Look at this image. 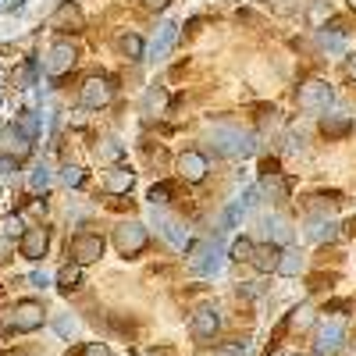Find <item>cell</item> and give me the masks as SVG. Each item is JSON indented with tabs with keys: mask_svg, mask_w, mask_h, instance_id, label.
Segmentation results:
<instances>
[{
	"mask_svg": "<svg viewBox=\"0 0 356 356\" xmlns=\"http://www.w3.org/2000/svg\"><path fill=\"white\" fill-rule=\"evenodd\" d=\"M207 139L218 154L225 157H250L253 154V136L243 129H232V125H211L207 129Z\"/></svg>",
	"mask_w": 356,
	"mask_h": 356,
	"instance_id": "6da1fadb",
	"label": "cell"
},
{
	"mask_svg": "<svg viewBox=\"0 0 356 356\" xmlns=\"http://www.w3.org/2000/svg\"><path fill=\"white\" fill-rule=\"evenodd\" d=\"M146 243H150V235H146V225H139V221H122L114 228V246L122 257H139L146 250Z\"/></svg>",
	"mask_w": 356,
	"mask_h": 356,
	"instance_id": "7a4b0ae2",
	"label": "cell"
},
{
	"mask_svg": "<svg viewBox=\"0 0 356 356\" xmlns=\"http://www.w3.org/2000/svg\"><path fill=\"white\" fill-rule=\"evenodd\" d=\"M68 257H72L79 267L100 260V257H104V235H97V232H79V235H72Z\"/></svg>",
	"mask_w": 356,
	"mask_h": 356,
	"instance_id": "3957f363",
	"label": "cell"
},
{
	"mask_svg": "<svg viewBox=\"0 0 356 356\" xmlns=\"http://www.w3.org/2000/svg\"><path fill=\"white\" fill-rule=\"evenodd\" d=\"M43 321H47V310H43V303H36V300L15 303V310H11V317H8L11 332H36V328H43Z\"/></svg>",
	"mask_w": 356,
	"mask_h": 356,
	"instance_id": "277c9868",
	"label": "cell"
},
{
	"mask_svg": "<svg viewBox=\"0 0 356 356\" xmlns=\"http://www.w3.org/2000/svg\"><path fill=\"white\" fill-rule=\"evenodd\" d=\"M189 267L196 275H221V267H225V250L218 246V239L211 243H200L189 257Z\"/></svg>",
	"mask_w": 356,
	"mask_h": 356,
	"instance_id": "5b68a950",
	"label": "cell"
},
{
	"mask_svg": "<svg viewBox=\"0 0 356 356\" xmlns=\"http://www.w3.org/2000/svg\"><path fill=\"white\" fill-rule=\"evenodd\" d=\"M332 100H335V93H332V86H328V82L310 79V82H303V86H300V111H310V114L328 111V104H332Z\"/></svg>",
	"mask_w": 356,
	"mask_h": 356,
	"instance_id": "8992f818",
	"label": "cell"
},
{
	"mask_svg": "<svg viewBox=\"0 0 356 356\" xmlns=\"http://www.w3.org/2000/svg\"><path fill=\"white\" fill-rule=\"evenodd\" d=\"M75 61H79V50H75V43H68V40H61V43H54L50 47V54H47V61H43V68H47V75H65V72H72L75 68Z\"/></svg>",
	"mask_w": 356,
	"mask_h": 356,
	"instance_id": "52a82bcc",
	"label": "cell"
},
{
	"mask_svg": "<svg viewBox=\"0 0 356 356\" xmlns=\"http://www.w3.org/2000/svg\"><path fill=\"white\" fill-rule=\"evenodd\" d=\"M22 257L25 260H43L47 257V250H50V228H43V225H36V228H25L22 232Z\"/></svg>",
	"mask_w": 356,
	"mask_h": 356,
	"instance_id": "ba28073f",
	"label": "cell"
},
{
	"mask_svg": "<svg viewBox=\"0 0 356 356\" xmlns=\"http://www.w3.org/2000/svg\"><path fill=\"white\" fill-rule=\"evenodd\" d=\"M154 225H157V232L164 235L175 250H186L189 246V228L178 221V218H171V214H164V211H157V207H154Z\"/></svg>",
	"mask_w": 356,
	"mask_h": 356,
	"instance_id": "9c48e42d",
	"label": "cell"
},
{
	"mask_svg": "<svg viewBox=\"0 0 356 356\" xmlns=\"http://www.w3.org/2000/svg\"><path fill=\"white\" fill-rule=\"evenodd\" d=\"M111 97H114V86H111V79L93 75V79H86V82H82V104H86L89 111H100V107H107V104H111Z\"/></svg>",
	"mask_w": 356,
	"mask_h": 356,
	"instance_id": "30bf717a",
	"label": "cell"
},
{
	"mask_svg": "<svg viewBox=\"0 0 356 356\" xmlns=\"http://www.w3.org/2000/svg\"><path fill=\"white\" fill-rule=\"evenodd\" d=\"M218 328H221L218 307H200V310L193 314V335H196L200 342H211V339L218 335Z\"/></svg>",
	"mask_w": 356,
	"mask_h": 356,
	"instance_id": "8fae6325",
	"label": "cell"
},
{
	"mask_svg": "<svg viewBox=\"0 0 356 356\" xmlns=\"http://www.w3.org/2000/svg\"><path fill=\"white\" fill-rule=\"evenodd\" d=\"M260 193H264V196H271V200H285V196H289V182H285V175H282V171H278V164H271V161L264 164Z\"/></svg>",
	"mask_w": 356,
	"mask_h": 356,
	"instance_id": "7c38bea8",
	"label": "cell"
},
{
	"mask_svg": "<svg viewBox=\"0 0 356 356\" xmlns=\"http://www.w3.org/2000/svg\"><path fill=\"white\" fill-rule=\"evenodd\" d=\"M207 157L203 154H196V150H186L182 157H178V175L186 178V182H203L207 178Z\"/></svg>",
	"mask_w": 356,
	"mask_h": 356,
	"instance_id": "4fadbf2b",
	"label": "cell"
},
{
	"mask_svg": "<svg viewBox=\"0 0 356 356\" xmlns=\"http://www.w3.org/2000/svg\"><path fill=\"white\" fill-rule=\"evenodd\" d=\"M342 349V321H324L317 328V353H339Z\"/></svg>",
	"mask_w": 356,
	"mask_h": 356,
	"instance_id": "5bb4252c",
	"label": "cell"
},
{
	"mask_svg": "<svg viewBox=\"0 0 356 356\" xmlns=\"http://www.w3.org/2000/svg\"><path fill=\"white\" fill-rule=\"evenodd\" d=\"M132 186H136V175H132L129 168H111L107 178H104V189H107L111 196H125Z\"/></svg>",
	"mask_w": 356,
	"mask_h": 356,
	"instance_id": "9a60e30c",
	"label": "cell"
},
{
	"mask_svg": "<svg viewBox=\"0 0 356 356\" xmlns=\"http://www.w3.org/2000/svg\"><path fill=\"white\" fill-rule=\"evenodd\" d=\"M278 257H282V253H278L271 243H267V246H253V257H250V264L257 267L260 275H271L275 267H278Z\"/></svg>",
	"mask_w": 356,
	"mask_h": 356,
	"instance_id": "2e32d148",
	"label": "cell"
},
{
	"mask_svg": "<svg viewBox=\"0 0 356 356\" xmlns=\"http://www.w3.org/2000/svg\"><path fill=\"white\" fill-rule=\"evenodd\" d=\"M54 29H61V33H75V29H82V15H79V8H75V0H68V4H61V11L54 15V22H50Z\"/></svg>",
	"mask_w": 356,
	"mask_h": 356,
	"instance_id": "e0dca14e",
	"label": "cell"
},
{
	"mask_svg": "<svg viewBox=\"0 0 356 356\" xmlns=\"http://www.w3.org/2000/svg\"><path fill=\"white\" fill-rule=\"evenodd\" d=\"M175 40H178V25H175V22H164L161 33H157V40H154V47H150V57H154V61H161V57L171 50Z\"/></svg>",
	"mask_w": 356,
	"mask_h": 356,
	"instance_id": "ac0fdd59",
	"label": "cell"
},
{
	"mask_svg": "<svg viewBox=\"0 0 356 356\" xmlns=\"http://www.w3.org/2000/svg\"><path fill=\"white\" fill-rule=\"evenodd\" d=\"M349 129H353V118H349V114H324V118H321V132L328 136V139L346 136Z\"/></svg>",
	"mask_w": 356,
	"mask_h": 356,
	"instance_id": "d6986e66",
	"label": "cell"
},
{
	"mask_svg": "<svg viewBox=\"0 0 356 356\" xmlns=\"http://www.w3.org/2000/svg\"><path fill=\"white\" fill-rule=\"evenodd\" d=\"M264 228H267V239H271L275 246H285V243L292 239V228H289V221H285V218H267V221H264Z\"/></svg>",
	"mask_w": 356,
	"mask_h": 356,
	"instance_id": "ffe728a7",
	"label": "cell"
},
{
	"mask_svg": "<svg viewBox=\"0 0 356 356\" xmlns=\"http://www.w3.org/2000/svg\"><path fill=\"white\" fill-rule=\"evenodd\" d=\"M278 275H285V278H292V275H300L303 271V257L296 253V250H285L282 257H278V267H275Z\"/></svg>",
	"mask_w": 356,
	"mask_h": 356,
	"instance_id": "44dd1931",
	"label": "cell"
},
{
	"mask_svg": "<svg viewBox=\"0 0 356 356\" xmlns=\"http://www.w3.org/2000/svg\"><path fill=\"white\" fill-rule=\"evenodd\" d=\"M79 282H82V267L79 264H65L61 271H57V285H61V292L79 289Z\"/></svg>",
	"mask_w": 356,
	"mask_h": 356,
	"instance_id": "7402d4cb",
	"label": "cell"
},
{
	"mask_svg": "<svg viewBox=\"0 0 356 356\" xmlns=\"http://www.w3.org/2000/svg\"><path fill=\"white\" fill-rule=\"evenodd\" d=\"M54 186V175H50V168H33V175H29V189H33V193H47Z\"/></svg>",
	"mask_w": 356,
	"mask_h": 356,
	"instance_id": "603a6c76",
	"label": "cell"
},
{
	"mask_svg": "<svg viewBox=\"0 0 356 356\" xmlns=\"http://www.w3.org/2000/svg\"><path fill=\"white\" fill-rule=\"evenodd\" d=\"M118 47H122V54L129 57V61H139V57H143V40L136 33H125L122 40H118Z\"/></svg>",
	"mask_w": 356,
	"mask_h": 356,
	"instance_id": "cb8c5ba5",
	"label": "cell"
},
{
	"mask_svg": "<svg viewBox=\"0 0 356 356\" xmlns=\"http://www.w3.org/2000/svg\"><path fill=\"white\" fill-rule=\"evenodd\" d=\"M335 228H339L335 221H310V232L307 235H310L314 243H324V239H335Z\"/></svg>",
	"mask_w": 356,
	"mask_h": 356,
	"instance_id": "d4e9b609",
	"label": "cell"
},
{
	"mask_svg": "<svg viewBox=\"0 0 356 356\" xmlns=\"http://www.w3.org/2000/svg\"><path fill=\"white\" fill-rule=\"evenodd\" d=\"M321 47L328 50V54H346L349 40H346L342 33H321Z\"/></svg>",
	"mask_w": 356,
	"mask_h": 356,
	"instance_id": "484cf974",
	"label": "cell"
},
{
	"mask_svg": "<svg viewBox=\"0 0 356 356\" xmlns=\"http://www.w3.org/2000/svg\"><path fill=\"white\" fill-rule=\"evenodd\" d=\"M122 157H125V146L118 143V139H104V146H100V161L114 164V161H122Z\"/></svg>",
	"mask_w": 356,
	"mask_h": 356,
	"instance_id": "4316f807",
	"label": "cell"
},
{
	"mask_svg": "<svg viewBox=\"0 0 356 356\" xmlns=\"http://www.w3.org/2000/svg\"><path fill=\"white\" fill-rule=\"evenodd\" d=\"M61 182H65L68 189H75V186L86 182V171H82L79 164H65V168H61Z\"/></svg>",
	"mask_w": 356,
	"mask_h": 356,
	"instance_id": "83f0119b",
	"label": "cell"
},
{
	"mask_svg": "<svg viewBox=\"0 0 356 356\" xmlns=\"http://www.w3.org/2000/svg\"><path fill=\"white\" fill-rule=\"evenodd\" d=\"M228 253H232V260H239V264H250V257H253V243H250V239H235Z\"/></svg>",
	"mask_w": 356,
	"mask_h": 356,
	"instance_id": "f1b7e54d",
	"label": "cell"
},
{
	"mask_svg": "<svg viewBox=\"0 0 356 356\" xmlns=\"http://www.w3.org/2000/svg\"><path fill=\"white\" fill-rule=\"evenodd\" d=\"M310 321H314V310H310V307H300V310H292V317H289V328H292V332H296V328L303 332Z\"/></svg>",
	"mask_w": 356,
	"mask_h": 356,
	"instance_id": "f546056e",
	"label": "cell"
},
{
	"mask_svg": "<svg viewBox=\"0 0 356 356\" xmlns=\"http://www.w3.org/2000/svg\"><path fill=\"white\" fill-rule=\"evenodd\" d=\"M54 328H57V335H65V339H72V335L79 332V321H75L72 314H65V317H57V321H54Z\"/></svg>",
	"mask_w": 356,
	"mask_h": 356,
	"instance_id": "4dcf8cb0",
	"label": "cell"
},
{
	"mask_svg": "<svg viewBox=\"0 0 356 356\" xmlns=\"http://www.w3.org/2000/svg\"><path fill=\"white\" fill-rule=\"evenodd\" d=\"M18 132H22V136H36V132H40V118H36L33 111H25L22 122H18Z\"/></svg>",
	"mask_w": 356,
	"mask_h": 356,
	"instance_id": "1f68e13d",
	"label": "cell"
},
{
	"mask_svg": "<svg viewBox=\"0 0 356 356\" xmlns=\"http://www.w3.org/2000/svg\"><path fill=\"white\" fill-rule=\"evenodd\" d=\"M168 104V97L161 93V89H150V97H146V114H161Z\"/></svg>",
	"mask_w": 356,
	"mask_h": 356,
	"instance_id": "d6a6232c",
	"label": "cell"
},
{
	"mask_svg": "<svg viewBox=\"0 0 356 356\" xmlns=\"http://www.w3.org/2000/svg\"><path fill=\"white\" fill-rule=\"evenodd\" d=\"M246 342L239 339V342H228V346H221V349H214V356H246Z\"/></svg>",
	"mask_w": 356,
	"mask_h": 356,
	"instance_id": "836d02e7",
	"label": "cell"
},
{
	"mask_svg": "<svg viewBox=\"0 0 356 356\" xmlns=\"http://www.w3.org/2000/svg\"><path fill=\"white\" fill-rule=\"evenodd\" d=\"M25 228H22V221L18 218H4L0 221V235H4V239H11V235H22Z\"/></svg>",
	"mask_w": 356,
	"mask_h": 356,
	"instance_id": "e575fe53",
	"label": "cell"
},
{
	"mask_svg": "<svg viewBox=\"0 0 356 356\" xmlns=\"http://www.w3.org/2000/svg\"><path fill=\"white\" fill-rule=\"evenodd\" d=\"M168 196H171V186H154V189H150V203H154V207L168 203Z\"/></svg>",
	"mask_w": 356,
	"mask_h": 356,
	"instance_id": "d590c367",
	"label": "cell"
},
{
	"mask_svg": "<svg viewBox=\"0 0 356 356\" xmlns=\"http://www.w3.org/2000/svg\"><path fill=\"white\" fill-rule=\"evenodd\" d=\"M324 18H328V4H314L310 8V25H321Z\"/></svg>",
	"mask_w": 356,
	"mask_h": 356,
	"instance_id": "8d00e7d4",
	"label": "cell"
},
{
	"mask_svg": "<svg viewBox=\"0 0 356 356\" xmlns=\"http://www.w3.org/2000/svg\"><path fill=\"white\" fill-rule=\"evenodd\" d=\"M82 356H111V349H107L104 342H89V346L82 349Z\"/></svg>",
	"mask_w": 356,
	"mask_h": 356,
	"instance_id": "74e56055",
	"label": "cell"
},
{
	"mask_svg": "<svg viewBox=\"0 0 356 356\" xmlns=\"http://www.w3.org/2000/svg\"><path fill=\"white\" fill-rule=\"evenodd\" d=\"M15 168H18V161H15V157H8V154L0 157V175H8V171H15Z\"/></svg>",
	"mask_w": 356,
	"mask_h": 356,
	"instance_id": "f35d334b",
	"label": "cell"
},
{
	"mask_svg": "<svg viewBox=\"0 0 356 356\" xmlns=\"http://www.w3.org/2000/svg\"><path fill=\"white\" fill-rule=\"evenodd\" d=\"M8 257H11V243L4 239V235H0V264H4Z\"/></svg>",
	"mask_w": 356,
	"mask_h": 356,
	"instance_id": "ab89813d",
	"label": "cell"
},
{
	"mask_svg": "<svg viewBox=\"0 0 356 356\" xmlns=\"http://www.w3.org/2000/svg\"><path fill=\"white\" fill-rule=\"evenodd\" d=\"M33 285H36V289H43V285H50V282H47V275H43V271H33Z\"/></svg>",
	"mask_w": 356,
	"mask_h": 356,
	"instance_id": "60d3db41",
	"label": "cell"
},
{
	"mask_svg": "<svg viewBox=\"0 0 356 356\" xmlns=\"http://www.w3.org/2000/svg\"><path fill=\"white\" fill-rule=\"evenodd\" d=\"M146 8H150V11H164L168 0H146Z\"/></svg>",
	"mask_w": 356,
	"mask_h": 356,
	"instance_id": "b9f144b4",
	"label": "cell"
},
{
	"mask_svg": "<svg viewBox=\"0 0 356 356\" xmlns=\"http://www.w3.org/2000/svg\"><path fill=\"white\" fill-rule=\"evenodd\" d=\"M346 68H349V75H353V79H356V54H353V57H349V65H346Z\"/></svg>",
	"mask_w": 356,
	"mask_h": 356,
	"instance_id": "7bdbcfd3",
	"label": "cell"
},
{
	"mask_svg": "<svg viewBox=\"0 0 356 356\" xmlns=\"http://www.w3.org/2000/svg\"><path fill=\"white\" fill-rule=\"evenodd\" d=\"M349 8H353V11H356V0H349Z\"/></svg>",
	"mask_w": 356,
	"mask_h": 356,
	"instance_id": "ee69618b",
	"label": "cell"
}]
</instances>
